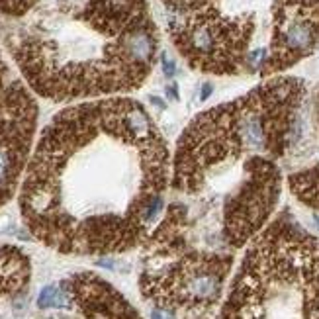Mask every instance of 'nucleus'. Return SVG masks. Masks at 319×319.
<instances>
[{"instance_id":"nucleus-1","label":"nucleus","mask_w":319,"mask_h":319,"mask_svg":"<svg viewBox=\"0 0 319 319\" xmlns=\"http://www.w3.org/2000/svg\"><path fill=\"white\" fill-rule=\"evenodd\" d=\"M168 172V145L139 102H82L42 132L20 184L22 220L65 254L126 252L149 239Z\"/></svg>"},{"instance_id":"nucleus-2","label":"nucleus","mask_w":319,"mask_h":319,"mask_svg":"<svg viewBox=\"0 0 319 319\" xmlns=\"http://www.w3.org/2000/svg\"><path fill=\"white\" fill-rule=\"evenodd\" d=\"M2 38L30 86L55 102L134 90L157 51L145 0H51Z\"/></svg>"},{"instance_id":"nucleus-3","label":"nucleus","mask_w":319,"mask_h":319,"mask_svg":"<svg viewBox=\"0 0 319 319\" xmlns=\"http://www.w3.org/2000/svg\"><path fill=\"white\" fill-rule=\"evenodd\" d=\"M304 96V80L286 76L196 116L176 143L170 164L172 190L202 196L241 160L256 155L282 159L300 120Z\"/></svg>"},{"instance_id":"nucleus-4","label":"nucleus","mask_w":319,"mask_h":319,"mask_svg":"<svg viewBox=\"0 0 319 319\" xmlns=\"http://www.w3.org/2000/svg\"><path fill=\"white\" fill-rule=\"evenodd\" d=\"M218 319H319V239L280 218L251 241Z\"/></svg>"},{"instance_id":"nucleus-5","label":"nucleus","mask_w":319,"mask_h":319,"mask_svg":"<svg viewBox=\"0 0 319 319\" xmlns=\"http://www.w3.org/2000/svg\"><path fill=\"white\" fill-rule=\"evenodd\" d=\"M162 214L157 229L143 243L141 294L153 310H162L172 319H214L233 256L192 245L184 202H170Z\"/></svg>"},{"instance_id":"nucleus-6","label":"nucleus","mask_w":319,"mask_h":319,"mask_svg":"<svg viewBox=\"0 0 319 319\" xmlns=\"http://www.w3.org/2000/svg\"><path fill=\"white\" fill-rule=\"evenodd\" d=\"M282 188V170L268 157H251L222 202V239L231 249L252 241L270 218Z\"/></svg>"},{"instance_id":"nucleus-7","label":"nucleus","mask_w":319,"mask_h":319,"mask_svg":"<svg viewBox=\"0 0 319 319\" xmlns=\"http://www.w3.org/2000/svg\"><path fill=\"white\" fill-rule=\"evenodd\" d=\"M319 47V0H276L270 55L262 74L292 67Z\"/></svg>"},{"instance_id":"nucleus-8","label":"nucleus","mask_w":319,"mask_h":319,"mask_svg":"<svg viewBox=\"0 0 319 319\" xmlns=\"http://www.w3.org/2000/svg\"><path fill=\"white\" fill-rule=\"evenodd\" d=\"M282 159L292 194L308 208L319 210V94L312 126L300 116L290 147Z\"/></svg>"},{"instance_id":"nucleus-9","label":"nucleus","mask_w":319,"mask_h":319,"mask_svg":"<svg viewBox=\"0 0 319 319\" xmlns=\"http://www.w3.org/2000/svg\"><path fill=\"white\" fill-rule=\"evenodd\" d=\"M166 12V26L170 40H178L198 30L226 28L235 16L224 14L220 0H160Z\"/></svg>"},{"instance_id":"nucleus-10","label":"nucleus","mask_w":319,"mask_h":319,"mask_svg":"<svg viewBox=\"0 0 319 319\" xmlns=\"http://www.w3.org/2000/svg\"><path fill=\"white\" fill-rule=\"evenodd\" d=\"M30 282V260L18 247H0V294L16 296Z\"/></svg>"},{"instance_id":"nucleus-11","label":"nucleus","mask_w":319,"mask_h":319,"mask_svg":"<svg viewBox=\"0 0 319 319\" xmlns=\"http://www.w3.org/2000/svg\"><path fill=\"white\" fill-rule=\"evenodd\" d=\"M38 308L42 310H49V308H57V310H68L70 308V300H68L67 292L59 286H46L40 296H38Z\"/></svg>"},{"instance_id":"nucleus-12","label":"nucleus","mask_w":319,"mask_h":319,"mask_svg":"<svg viewBox=\"0 0 319 319\" xmlns=\"http://www.w3.org/2000/svg\"><path fill=\"white\" fill-rule=\"evenodd\" d=\"M38 2L40 0H0V12L10 18H20L36 8Z\"/></svg>"},{"instance_id":"nucleus-13","label":"nucleus","mask_w":319,"mask_h":319,"mask_svg":"<svg viewBox=\"0 0 319 319\" xmlns=\"http://www.w3.org/2000/svg\"><path fill=\"white\" fill-rule=\"evenodd\" d=\"M162 68H164V74L166 76H172L174 72H176V68H174V63L166 57V55H162Z\"/></svg>"},{"instance_id":"nucleus-14","label":"nucleus","mask_w":319,"mask_h":319,"mask_svg":"<svg viewBox=\"0 0 319 319\" xmlns=\"http://www.w3.org/2000/svg\"><path fill=\"white\" fill-rule=\"evenodd\" d=\"M212 92H214V86H212L210 82H206L204 86H202V94H200V100H208Z\"/></svg>"},{"instance_id":"nucleus-15","label":"nucleus","mask_w":319,"mask_h":319,"mask_svg":"<svg viewBox=\"0 0 319 319\" xmlns=\"http://www.w3.org/2000/svg\"><path fill=\"white\" fill-rule=\"evenodd\" d=\"M314 220H316V222H318V226H319V216H318V214H316V216H314Z\"/></svg>"}]
</instances>
